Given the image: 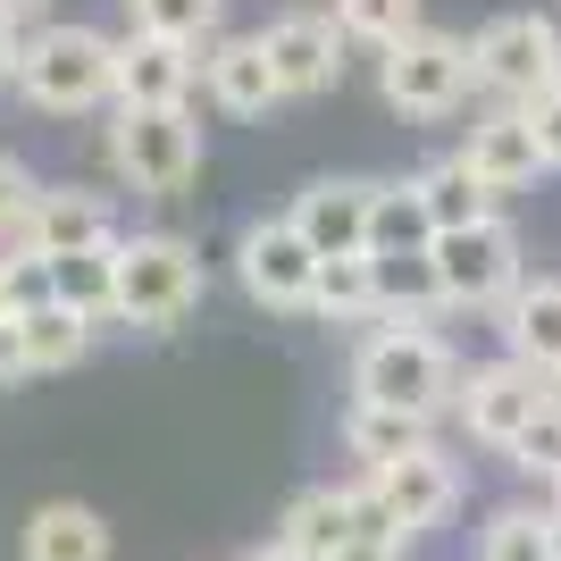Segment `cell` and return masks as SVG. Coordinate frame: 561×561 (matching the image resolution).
<instances>
[{
    "instance_id": "obj_7",
    "label": "cell",
    "mask_w": 561,
    "mask_h": 561,
    "mask_svg": "<svg viewBox=\"0 0 561 561\" xmlns=\"http://www.w3.org/2000/svg\"><path fill=\"white\" fill-rule=\"evenodd\" d=\"M545 402H553V377H537L528 360H512V352H503V360H486V369H461L453 411H461V427H469L486 453H512Z\"/></svg>"
},
{
    "instance_id": "obj_33",
    "label": "cell",
    "mask_w": 561,
    "mask_h": 561,
    "mask_svg": "<svg viewBox=\"0 0 561 561\" xmlns=\"http://www.w3.org/2000/svg\"><path fill=\"white\" fill-rule=\"evenodd\" d=\"M0 294H9V310H43L50 302V260H34V252H9L0 260Z\"/></svg>"
},
{
    "instance_id": "obj_17",
    "label": "cell",
    "mask_w": 561,
    "mask_h": 561,
    "mask_svg": "<svg viewBox=\"0 0 561 561\" xmlns=\"http://www.w3.org/2000/svg\"><path fill=\"white\" fill-rule=\"evenodd\" d=\"M503 344L537 377H561V277H537V285L503 294Z\"/></svg>"
},
{
    "instance_id": "obj_22",
    "label": "cell",
    "mask_w": 561,
    "mask_h": 561,
    "mask_svg": "<svg viewBox=\"0 0 561 561\" xmlns=\"http://www.w3.org/2000/svg\"><path fill=\"white\" fill-rule=\"evenodd\" d=\"M411 185H420V202H427V218H436V234L494 218V193L478 185V176H469V160H461V151H453V160H436V168H420Z\"/></svg>"
},
{
    "instance_id": "obj_9",
    "label": "cell",
    "mask_w": 561,
    "mask_h": 561,
    "mask_svg": "<svg viewBox=\"0 0 561 561\" xmlns=\"http://www.w3.org/2000/svg\"><path fill=\"white\" fill-rule=\"evenodd\" d=\"M369 202H377L369 176H319V185L294 193L285 227L310 243V260H352V252H369Z\"/></svg>"
},
{
    "instance_id": "obj_15",
    "label": "cell",
    "mask_w": 561,
    "mask_h": 561,
    "mask_svg": "<svg viewBox=\"0 0 561 561\" xmlns=\"http://www.w3.org/2000/svg\"><path fill=\"white\" fill-rule=\"evenodd\" d=\"M461 160H469V176H478L486 193H519V185H537L545 151H537V135H528V117H519V110H486L478 126H469Z\"/></svg>"
},
{
    "instance_id": "obj_35",
    "label": "cell",
    "mask_w": 561,
    "mask_h": 561,
    "mask_svg": "<svg viewBox=\"0 0 561 561\" xmlns=\"http://www.w3.org/2000/svg\"><path fill=\"white\" fill-rule=\"evenodd\" d=\"M18 377H34V360H25V328H18V319H0V386H18Z\"/></svg>"
},
{
    "instance_id": "obj_6",
    "label": "cell",
    "mask_w": 561,
    "mask_h": 561,
    "mask_svg": "<svg viewBox=\"0 0 561 561\" xmlns=\"http://www.w3.org/2000/svg\"><path fill=\"white\" fill-rule=\"evenodd\" d=\"M110 168L135 193H185L202 168V135L185 110H117L110 117Z\"/></svg>"
},
{
    "instance_id": "obj_36",
    "label": "cell",
    "mask_w": 561,
    "mask_h": 561,
    "mask_svg": "<svg viewBox=\"0 0 561 561\" xmlns=\"http://www.w3.org/2000/svg\"><path fill=\"white\" fill-rule=\"evenodd\" d=\"M18 50H25V34H18V18L0 9V84H18Z\"/></svg>"
},
{
    "instance_id": "obj_40",
    "label": "cell",
    "mask_w": 561,
    "mask_h": 561,
    "mask_svg": "<svg viewBox=\"0 0 561 561\" xmlns=\"http://www.w3.org/2000/svg\"><path fill=\"white\" fill-rule=\"evenodd\" d=\"M553 561H561V519H553Z\"/></svg>"
},
{
    "instance_id": "obj_1",
    "label": "cell",
    "mask_w": 561,
    "mask_h": 561,
    "mask_svg": "<svg viewBox=\"0 0 561 561\" xmlns=\"http://www.w3.org/2000/svg\"><path fill=\"white\" fill-rule=\"evenodd\" d=\"M453 394H461V360H453L445 335H427V328H377L369 344L352 352V402L411 411V420L436 427V411H453Z\"/></svg>"
},
{
    "instance_id": "obj_13",
    "label": "cell",
    "mask_w": 561,
    "mask_h": 561,
    "mask_svg": "<svg viewBox=\"0 0 561 561\" xmlns=\"http://www.w3.org/2000/svg\"><path fill=\"white\" fill-rule=\"evenodd\" d=\"M369 486H377V503H386V519H394L402 537H420V528H445V519H453V503H461V469L427 445V453H411V461L377 469Z\"/></svg>"
},
{
    "instance_id": "obj_39",
    "label": "cell",
    "mask_w": 561,
    "mask_h": 561,
    "mask_svg": "<svg viewBox=\"0 0 561 561\" xmlns=\"http://www.w3.org/2000/svg\"><path fill=\"white\" fill-rule=\"evenodd\" d=\"M0 9H9V18H25V9H43V0H0Z\"/></svg>"
},
{
    "instance_id": "obj_3",
    "label": "cell",
    "mask_w": 561,
    "mask_h": 561,
    "mask_svg": "<svg viewBox=\"0 0 561 561\" xmlns=\"http://www.w3.org/2000/svg\"><path fill=\"white\" fill-rule=\"evenodd\" d=\"M193 302H202V260H193V243H176V234H117L110 319L160 335V328H176Z\"/></svg>"
},
{
    "instance_id": "obj_37",
    "label": "cell",
    "mask_w": 561,
    "mask_h": 561,
    "mask_svg": "<svg viewBox=\"0 0 561 561\" xmlns=\"http://www.w3.org/2000/svg\"><path fill=\"white\" fill-rule=\"evenodd\" d=\"M243 561H294V553H285L277 537H268V545H252V553H243Z\"/></svg>"
},
{
    "instance_id": "obj_26",
    "label": "cell",
    "mask_w": 561,
    "mask_h": 561,
    "mask_svg": "<svg viewBox=\"0 0 561 561\" xmlns=\"http://www.w3.org/2000/svg\"><path fill=\"white\" fill-rule=\"evenodd\" d=\"M478 561H553V519H545V503H503V512H486Z\"/></svg>"
},
{
    "instance_id": "obj_32",
    "label": "cell",
    "mask_w": 561,
    "mask_h": 561,
    "mask_svg": "<svg viewBox=\"0 0 561 561\" xmlns=\"http://www.w3.org/2000/svg\"><path fill=\"white\" fill-rule=\"evenodd\" d=\"M34 202H43V176H34L18 151H0V243H18V227L34 218Z\"/></svg>"
},
{
    "instance_id": "obj_24",
    "label": "cell",
    "mask_w": 561,
    "mask_h": 561,
    "mask_svg": "<svg viewBox=\"0 0 561 561\" xmlns=\"http://www.w3.org/2000/svg\"><path fill=\"white\" fill-rule=\"evenodd\" d=\"M110 294H117V243L50 260V302H59V310H76V319H110Z\"/></svg>"
},
{
    "instance_id": "obj_20",
    "label": "cell",
    "mask_w": 561,
    "mask_h": 561,
    "mask_svg": "<svg viewBox=\"0 0 561 561\" xmlns=\"http://www.w3.org/2000/svg\"><path fill=\"white\" fill-rule=\"evenodd\" d=\"M344 445H352V461H369V478H377V469L427 453V420H411V411H377V402H352V411H344Z\"/></svg>"
},
{
    "instance_id": "obj_2",
    "label": "cell",
    "mask_w": 561,
    "mask_h": 561,
    "mask_svg": "<svg viewBox=\"0 0 561 561\" xmlns=\"http://www.w3.org/2000/svg\"><path fill=\"white\" fill-rule=\"evenodd\" d=\"M110 76H117V43L93 34V25H43L25 34L18 50V93L50 117H76V110H101L110 101Z\"/></svg>"
},
{
    "instance_id": "obj_10",
    "label": "cell",
    "mask_w": 561,
    "mask_h": 561,
    "mask_svg": "<svg viewBox=\"0 0 561 561\" xmlns=\"http://www.w3.org/2000/svg\"><path fill=\"white\" fill-rule=\"evenodd\" d=\"M101 243H117V210H110V193H93V185H43L34 218L18 227V252H34V260L101 252Z\"/></svg>"
},
{
    "instance_id": "obj_16",
    "label": "cell",
    "mask_w": 561,
    "mask_h": 561,
    "mask_svg": "<svg viewBox=\"0 0 561 561\" xmlns=\"http://www.w3.org/2000/svg\"><path fill=\"white\" fill-rule=\"evenodd\" d=\"M202 84H210V101L227 117H268L277 110V76H268V50H260V34H227V43H210V59H202Z\"/></svg>"
},
{
    "instance_id": "obj_41",
    "label": "cell",
    "mask_w": 561,
    "mask_h": 561,
    "mask_svg": "<svg viewBox=\"0 0 561 561\" xmlns=\"http://www.w3.org/2000/svg\"><path fill=\"white\" fill-rule=\"evenodd\" d=\"M0 319H18V310H9V294H0Z\"/></svg>"
},
{
    "instance_id": "obj_28",
    "label": "cell",
    "mask_w": 561,
    "mask_h": 561,
    "mask_svg": "<svg viewBox=\"0 0 561 561\" xmlns=\"http://www.w3.org/2000/svg\"><path fill=\"white\" fill-rule=\"evenodd\" d=\"M126 9H135V34L176 50H202L218 34V0H126Z\"/></svg>"
},
{
    "instance_id": "obj_14",
    "label": "cell",
    "mask_w": 561,
    "mask_h": 561,
    "mask_svg": "<svg viewBox=\"0 0 561 561\" xmlns=\"http://www.w3.org/2000/svg\"><path fill=\"white\" fill-rule=\"evenodd\" d=\"M193 76H202V59H193V50L151 43V34H126V43H117L110 93H117V110H185Z\"/></svg>"
},
{
    "instance_id": "obj_29",
    "label": "cell",
    "mask_w": 561,
    "mask_h": 561,
    "mask_svg": "<svg viewBox=\"0 0 561 561\" xmlns=\"http://www.w3.org/2000/svg\"><path fill=\"white\" fill-rule=\"evenodd\" d=\"M335 34L394 50L402 34H420V0H335Z\"/></svg>"
},
{
    "instance_id": "obj_18",
    "label": "cell",
    "mask_w": 561,
    "mask_h": 561,
    "mask_svg": "<svg viewBox=\"0 0 561 561\" xmlns=\"http://www.w3.org/2000/svg\"><path fill=\"white\" fill-rule=\"evenodd\" d=\"M352 537V486H302L277 512V545L294 561H335Z\"/></svg>"
},
{
    "instance_id": "obj_23",
    "label": "cell",
    "mask_w": 561,
    "mask_h": 561,
    "mask_svg": "<svg viewBox=\"0 0 561 561\" xmlns=\"http://www.w3.org/2000/svg\"><path fill=\"white\" fill-rule=\"evenodd\" d=\"M310 310H319L328 328L377 319V268H369V252H352V260H319V277H310Z\"/></svg>"
},
{
    "instance_id": "obj_31",
    "label": "cell",
    "mask_w": 561,
    "mask_h": 561,
    "mask_svg": "<svg viewBox=\"0 0 561 561\" xmlns=\"http://www.w3.org/2000/svg\"><path fill=\"white\" fill-rule=\"evenodd\" d=\"M512 469H528V478H545V486L561 478V402H545L537 420H528V436L512 445Z\"/></svg>"
},
{
    "instance_id": "obj_25",
    "label": "cell",
    "mask_w": 561,
    "mask_h": 561,
    "mask_svg": "<svg viewBox=\"0 0 561 561\" xmlns=\"http://www.w3.org/2000/svg\"><path fill=\"white\" fill-rule=\"evenodd\" d=\"M369 268H377V310H386L394 328H427V310H445L427 252H411V260H377L369 252Z\"/></svg>"
},
{
    "instance_id": "obj_8",
    "label": "cell",
    "mask_w": 561,
    "mask_h": 561,
    "mask_svg": "<svg viewBox=\"0 0 561 561\" xmlns=\"http://www.w3.org/2000/svg\"><path fill=\"white\" fill-rule=\"evenodd\" d=\"M386 101H394L402 117H453L469 93V43L461 34H436V25H420V34H402L394 50H386Z\"/></svg>"
},
{
    "instance_id": "obj_12",
    "label": "cell",
    "mask_w": 561,
    "mask_h": 561,
    "mask_svg": "<svg viewBox=\"0 0 561 561\" xmlns=\"http://www.w3.org/2000/svg\"><path fill=\"white\" fill-rule=\"evenodd\" d=\"M243 294L268 310H310V277H319V260H310V243L285 218H260L252 234H243Z\"/></svg>"
},
{
    "instance_id": "obj_34",
    "label": "cell",
    "mask_w": 561,
    "mask_h": 561,
    "mask_svg": "<svg viewBox=\"0 0 561 561\" xmlns=\"http://www.w3.org/2000/svg\"><path fill=\"white\" fill-rule=\"evenodd\" d=\"M528 135H537V151H545V168H561V84H545L537 101H528Z\"/></svg>"
},
{
    "instance_id": "obj_30",
    "label": "cell",
    "mask_w": 561,
    "mask_h": 561,
    "mask_svg": "<svg viewBox=\"0 0 561 561\" xmlns=\"http://www.w3.org/2000/svg\"><path fill=\"white\" fill-rule=\"evenodd\" d=\"M402 545H411V537L386 519L377 486L360 478V486H352V537H344V553H335V561H402Z\"/></svg>"
},
{
    "instance_id": "obj_5",
    "label": "cell",
    "mask_w": 561,
    "mask_h": 561,
    "mask_svg": "<svg viewBox=\"0 0 561 561\" xmlns=\"http://www.w3.org/2000/svg\"><path fill=\"white\" fill-rule=\"evenodd\" d=\"M427 268H436V294L453 310H503V294L519 285V234L503 218L453 227V234L427 243Z\"/></svg>"
},
{
    "instance_id": "obj_27",
    "label": "cell",
    "mask_w": 561,
    "mask_h": 561,
    "mask_svg": "<svg viewBox=\"0 0 561 561\" xmlns=\"http://www.w3.org/2000/svg\"><path fill=\"white\" fill-rule=\"evenodd\" d=\"M18 328H25V360H34V377H43V369H76V360L93 352V319H76V310H59V302L25 310Z\"/></svg>"
},
{
    "instance_id": "obj_11",
    "label": "cell",
    "mask_w": 561,
    "mask_h": 561,
    "mask_svg": "<svg viewBox=\"0 0 561 561\" xmlns=\"http://www.w3.org/2000/svg\"><path fill=\"white\" fill-rule=\"evenodd\" d=\"M260 50H268V76H277V93H328L335 76H344V34H335V18H310V9H294V18L260 25Z\"/></svg>"
},
{
    "instance_id": "obj_19",
    "label": "cell",
    "mask_w": 561,
    "mask_h": 561,
    "mask_svg": "<svg viewBox=\"0 0 561 561\" xmlns=\"http://www.w3.org/2000/svg\"><path fill=\"white\" fill-rule=\"evenodd\" d=\"M25 561H110V519L93 503H43L25 519Z\"/></svg>"
},
{
    "instance_id": "obj_4",
    "label": "cell",
    "mask_w": 561,
    "mask_h": 561,
    "mask_svg": "<svg viewBox=\"0 0 561 561\" xmlns=\"http://www.w3.org/2000/svg\"><path fill=\"white\" fill-rule=\"evenodd\" d=\"M469 84H486L503 110H528L545 84H561V25L553 18H494L469 43Z\"/></svg>"
},
{
    "instance_id": "obj_21",
    "label": "cell",
    "mask_w": 561,
    "mask_h": 561,
    "mask_svg": "<svg viewBox=\"0 0 561 561\" xmlns=\"http://www.w3.org/2000/svg\"><path fill=\"white\" fill-rule=\"evenodd\" d=\"M427 243H436V218H427L420 185H377V202H369V252L377 260H411V252H427Z\"/></svg>"
},
{
    "instance_id": "obj_38",
    "label": "cell",
    "mask_w": 561,
    "mask_h": 561,
    "mask_svg": "<svg viewBox=\"0 0 561 561\" xmlns=\"http://www.w3.org/2000/svg\"><path fill=\"white\" fill-rule=\"evenodd\" d=\"M545 519H561V478H553V486H545Z\"/></svg>"
}]
</instances>
